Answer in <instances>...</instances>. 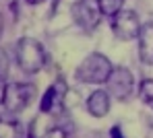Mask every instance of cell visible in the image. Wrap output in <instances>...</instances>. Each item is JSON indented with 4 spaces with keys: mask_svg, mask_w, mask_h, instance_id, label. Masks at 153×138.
<instances>
[{
    "mask_svg": "<svg viewBox=\"0 0 153 138\" xmlns=\"http://www.w3.org/2000/svg\"><path fill=\"white\" fill-rule=\"evenodd\" d=\"M15 56H17V64L21 66V70L27 74H35L44 68L46 64V52L42 48L39 41L31 39V37H21L15 46Z\"/></svg>",
    "mask_w": 153,
    "mask_h": 138,
    "instance_id": "6da1fadb",
    "label": "cell"
},
{
    "mask_svg": "<svg viewBox=\"0 0 153 138\" xmlns=\"http://www.w3.org/2000/svg\"><path fill=\"white\" fill-rule=\"evenodd\" d=\"M114 66L110 64V60L103 54H89L76 68V79L81 83H89V84H102L108 83L110 74H112Z\"/></svg>",
    "mask_w": 153,
    "mask_h": 138,
    "instance_id": "7a4b0ae2",
    "label": "cell"
},
{
    "mask_svg": "<svg viewBox=\"0 0 153 138\" xmlns=\"http://www.w3.org/2000/svg\"><path fill=\"white\" fill-rule=\"evenodd\" d=\"M33 95H35V87H33V84H29V83H10V84H6L2 105L6 107V111H10V113L21 111L29 105V101L33 99Z\"/></svg>",
    "mask_w": 153,
    "mask_h": 138,
    "instance_id": "3957f363",
    "label": "cell"
},
{
    "mask_svg": "<svg viewBox=\"0 0 153 138\" xmlns=\"http://www.w3.org/2000/svg\"><path fill=\"white\" fill-rule=\"evenodd\" d=\"M102 8L97 0H76L73 4V19L81 29L85 31H93L100 23L102 17Z\"/></svg>",
    "mask_w": 153,
    "mask_h": 138,
    "instance_id": "277c9868",
    "label": "cell"
},
{
    "mask_svg": "<svg viewBox=\"0 0 153 138\" xmlns=\"http://www.w3.org/2000/svg\"><path fill=\"white\" fill-rule=\"evenodd\" d=\"M112 31L118 39L122 41H128V39H134L139 37L141 33V23H139V17L137 12L132 10H120L114 15L112 19Z\"/></svg>",
    "mask_w": 153,
    "mask_h": 138,
    "instance_id": "5b68a950",
    "label": "cell"
},
{
    "mask_svg": "<svg viewBox=\"0 0 153 138\" xmlns=\"http://www.w3.org/2000/svg\"><path fill=\"white\" fill-rule=\"evenodd\" d=\"M108 91L118 101L128 99L132 95V91H134V76L130 74V70H126V68H114L110 79H108Z\"/></svg>",
    "mask_w": 153,
    "mask_h": 138,
    "instance_id": "8992f818",
    "label": "cell"
},
{
    "mask_svg": "<svg viewBox=\"0 0 153 138\" xmlns=\"http://www.w3.org/2000/svg\"><path fill=\"white\" fill-rule=\"evenodd\" d=\"M64 97H66V84L62 81H56L52 87H48V91L42 99V113L58 117L64 107Z\"/></svg>",
    "mask_w": 153,
    "mask_h": 138,
    "instance_id": "52a82bcc",
    "label": "cell"
},
{
    "mask_svg": "<svg viewBox=\"0 0 153 138\" xmlns=\"http://www.w3.org/2000/svg\"><path fill=\"white\" fill-rule=\"evenodd\" d=\"M139 56L143 64H151L153 66V21L141 25L139 33Z\"/></svg>",
    "mask_w": 153,
    "mask_h": 138,
    "instance_id": "ba28073f",
    "label": "cell"
},
{
    "mask_svg": "<svg viewBox=\"0 0 153 138\" xmlns=\"http://www.w3.org/2000/svg\"><path fill=\"white\" fill-rule=\"evenodd\" d=\"M87 111L95 117H103L110 111V97L105 91H95L87 99Z\"/></svg>",
    "mask_w": 153,
    "mask_h": 138,
    "instance_id": "9c48e42d",
    "label": "cell"
},
{
    "mask_svg": "<svg viewBox=\"0 0 153 138\" xmlns=\"http://www.w3.org/2000/svg\"><path fill=\"white\" fill-rule=\"evenodd\" d=\"M0 138H25L21 122L8 115H0Z\"/></svg>",
    "mask_w": 153,
    "mask_h": 138,
    "instance_id": "30bf717a",
    "label": "cell"
},
{
    "mask_svg": "<svg viewBox=\"0 0 153 138\" xmlns=\"http://www.w3.org/2000/svg\"><path fill=\"white\" fill-rule=\"evenodd\" d=\"M6 74H8V58L4 54V50L0 48V103L4 99V91H6V84H4Z\"/></svg>",
    "mask_w": 153,
    "mask_h": 138,
    "instance_id": "8fae6325",
    "label": "cell"
},
{
    "mask_svg": "<svg viewBox=\"0 0 153 138\" xmlns=\"http://www.w3.org/2000/svg\"><path fill=\"white\" fill-rule=\"evenodd\" d=\"M139 95H141L143 103H145V105H149V107L153 109V79H147V81H143V83H141Z\"/></svg>",
    "mask_w": 153,
    "mask_h": 138,
    "instance_id": "7c38bea8",
    "label": "cell"
},
{
    "mask_svg": "<svg viewBox=\"0 0 153 138\" xmlns=\"http://www.w3.org/2000/svg\"><path fill=\"white\" fill-rule=\"evenodd\" d=\"M97 2H100V8H102L103 15L114 17L116 12L122 10V2H124V0H97Z\"/></svg>",
    "mask_w": 153,
    "mask_h": 138,
    "instance_id": "4fadbf2b",
    "label": "cell"
},
{
    "mask_svg": "<svg viewBox=\"0 0 153 138\" xmlns=\"http://www.w3.org/2000/svg\"><path fill=\"white\" fill-rule=\"evenodd\" d=\"M48 138H71V134L66 132V128H64V126H56L50 134H48Z\"/></svg>",
    "mask_w": 153,
    "mask_h": 138,
    "instance_id": "5bb4252c",
    "label": "cell"
},
{
    "mask_svg": "<svg viewBox=\"0 0 153 138\" xmlns=\"http://www.w3.org/2000/svg\"><path fill=\"white\" fill-rule=\"evenodd\" d=\"M110 136H112V138H122L120 128H118V126H114V128H112V132H110Z\"/></svg>",
    "mask_w": 153,
    "mask_h": 138,
    "instance_id": "9a60e30c",
    "label": "cell"
},
{
    "mask_svg": "<svg viewBox=\"0 0 153 138\" xmlns=\"http://www.w3.org/2000/svg\"><path fill=\"white\" fill-rule=\"evenodd\" d=\"M29 4H39V2H44V0H27Z\"/></svg>",
    "mask_w": 153,
    "mask_h": 138,
    "instance_id": "2e32d148",
    "label": "cell"
}]
</instances>
